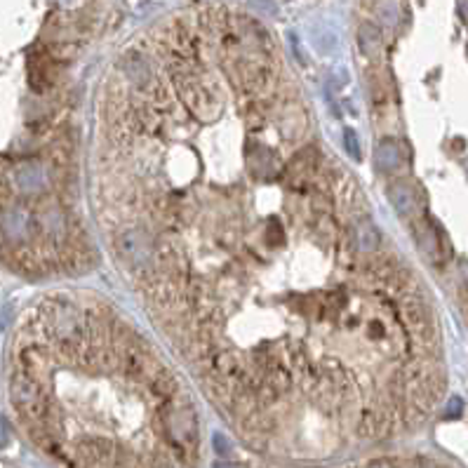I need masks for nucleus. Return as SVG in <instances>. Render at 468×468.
<instances>
[{
    "label": "nucleus",
    "instance_id": "obj_1",
    "mask_svg": "<svg viewBox=\"0 0 468 468\" xmlns=\"http://www.w3.org/2000/svg\"><path fill=\"white\" fill-rule=\"evenodd\" d=\"M346 468H452V466L433 462V459L417 457V459H405V462L402 459H375V462H367L360 466H346Z\"/></svg>",
    "mask_w": 468,
    "mask_h": 468
},
{
    "label": "nucleus",
    "instance_id": "obj_2",
    "mask_svg": "<svg viewBox=\"0 0 468 468\" xmlns=\"http://www.w3.org/2000/svg\"><path fill=\"white\" fill-rule=\"evenodd\" d=\"M353 245H355V252H360V255H370V252L377 250L379 231L375 228L372 221H367V219L355 221V226H353Z\"/></svg>",
    "mask_w": 468,
    "mask_h": 468
},
{
    "label": "nucleus",
    "instance_id": "obj_3",
    "mask_svg": "<svg viewBox=\"0 0 468 468\" xmlns=\"http://www.w3.org/2000/svg\"><path fill=\"white\" fill-rule=\"evenodd\" d=\"M358 47L365 57H375L382 47V31L372 21H362L358 26Z\"/></svg>",
    "mask_w": 468,
    "mask_h": 468
},
{
    "label": "nucleus",
    "instance_id": "obj_4",
    "mask_svg": "<svg viewBox=\"0 0 468 468\" xmlns=\"http://www.w3.org/2000/svg\"><path fill=\"white\" fill-rule=\"evenodd\" d=\"M388 195H391L398 214H407V212L414 210V195H412L410 184H405V181H395V184H391Z\"/></svg>",
    "mask_w": 468,
    "mask_h": 468
},
{
    "label": "nucleus",
    "instance_id": "obj_5",
    "mask_svg": "<svg viewBox=\"0 0 468 468\" xmlns=\"http://www.w3.org/2000/svg\"><path fill=\"white\" fill-rule=\"evenodd\" d=\"M375 161H377V168L382 172L398 168L400 156H398V148H395V144H393V139H384L382 144H379L377 153H375Z\"/></svg>",
    "mask_w": 468,
    "mask_h": 468
},
{
    "label": "nucleus",
    "instance_id": "obj_6",
    "mask_svg": "<svg viewBox=\"0 0 468 468\" xmlns=\"http://www.w3.org/2000/svg\"><path fill=\"white\" fill-rule=\"evenodd\" d=\"M344 144H346V151L355 158H360V146H358V139H355L353 130H346L344 132Z\"/></svg>",
    "mask_w": 468,
    "mask_h": 468
}]
</instances>
